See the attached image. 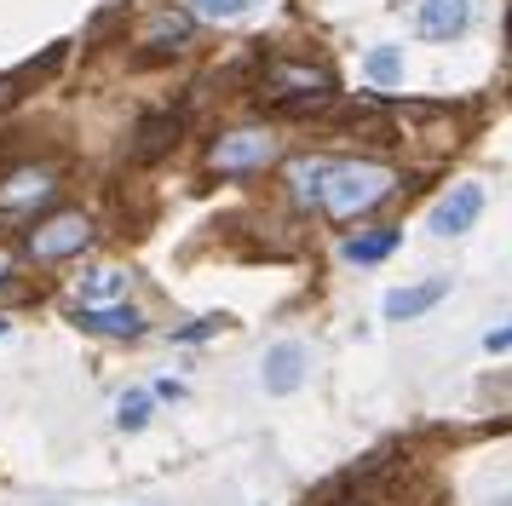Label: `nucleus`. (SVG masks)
Listing matches in <instances>:
<instances>
[{"label":"nucleus","instance_id":"18","mask_svg":"<svg viewBox=\"0 0 512 506\" xmlns=\"http://www.w3.org/2000/svg\"><path fill=\"white\" fill-rule=\"evenodd\" d=\"M144 420H150V391H127L116 409V426L121 432H144Z\"/></svg>","mask_w":512,"mask_h":506},{"label":"nucleus","instance_id":"21","mask_svg":"<svg viewBox=\"0 0 512 506\" xmlns=\"http://www.w3.org/2000/svg\"><path fill=\"white\" fill-rule=\"evenodd\" d=\"M6 276H12V253L0 248V282H6Z\"/></svg>","mask_w":512,"mask_h":506},{"label":"nucleus","instance_id":"6","mask_svg":"<svg viewBox=\"0 0 512 506\" xmlns=\"http://www.w3.org/2000/svg\"><path fill=\"white\" fill-rule=\"evenodd\" d=\"M478 213H484V190H478V184H455V190L432 207V230H438V236H466V230L478 225Z\"/></svg>","mask_w":512,"mask_h":506},{"label":"nucleus","instance_id":"5","mask_svg":"<svg viewBox=\"0 0 512 506\" xmlns=\"http://www.w3.org/2000/svg\"><path fill=\"white\" fill-rule=\"evenodd\" d=\"M277 156V138L271 133H225L219 144H213V167L219 173H254V167H265V161Z\"/></svg>","mask_w":512,"mask_h":506},{"label":"nucleus","instance_id":"10","mask_svg":"<svg viewBox=\"0 0 512 506\" xmlns=\"http://www.w3.org/2000/svg\"><path fill=\"white\" fill-rule=\"evenodd\" d=\"M443 294H449V276H432V282H420V288H392L380 311L392 322H409V317H420V311H432Z\"/></svg>","mask_w":512,"mask_h":506},{"label":"nucleus","instance_id":"19","mask_svg":"<svg viewBox=\"0 0 512 506\" xmlns=\"http://www.w3.org/2000/svg\"><path fill=\"white\" fill-rule=\"evenodd\" d=\"M225 322L231 317H202V322H190V328H179V334H173V340H208V334H219V328H225Z\"/></svg>","mask_w":512,"mask_h":506},{"label":"nucleus","instance_id":"3","mask_svg":"<svg viewBox=\"0 0 512 506\" xmlns=\"http://www.w3.org/2000/svg\"><path fill=\"white\" fill-rule=\"evenodd\" d=\"M52 196H58V173H52V167H18V173L0 179V213H12V219L47 207Z\"/></svg>","mask_w":512,"mask_h":506},{"label":"nucleus","instance_id":"4","mask_svg":"<svg viewBox=\"0 0 512 506\" xmlns=\"http://www.w3.org/2000/svg\"><path fill=\"white\" fill-rule=\"evenodd\" d=\"M87 242H93L87 213H58V219L29 230V253H35V259H70V253H81Z\"/></svg>","mask_w":512,"mask_h":506},{"label":"nucleus","instance_id":"14","mask_svg":"<svg viewBox=\"0 0 512 506\" xmlns=\"http://www.w3.org/2000/svg\"><path fill=\"white\" fill-rule=\"evenodd\" d=\"M397 242H403L397 230H369V236H346V248H340V253H346L351 265H374V259H386Z\"/></svg>","mask_w":512,"mask_h":506},{"label":"nucleus","instance_id":"16","mask_svg":"<svg viewBox=\"0 0 512 506\" xmlns=\"http://www.w3.org/2000/svg\"><path fill=\"white\" fill-rule=\"evenodd\" d=\"M81 299H87V305H116V299H127V276L121 271H93L87 282H81Z\"/></svg>","mask_w":512,"mask_h":506},{"label":"nucleus","instance_id":"13","mask_svg":"<svg viewBox=\"0 0 512 506\" xmlns=\"http://www.w3.org/2000/svg\"><path fill=\"white\" fill-rule=\"evenodd\" d=\"M190 29H196V18H190V12H173V6H167V12H156V23H150L144 46H150V52H179V46L190 41Z\"/></svg>","mask_w":512,"mask_h":506},{"label":"nucleus","instance_id":"15","mask_svg":"<svg viewBox=\"0 0 512 506\" xmlns=\"http://www.w3.org/2000/svg\"><path fill=\"white\" fill-rule=\"evenodd\" d=\"M259 0H190L185 12L190 18H202V23H236V18H248Z\"/></svg>","mask_w":512,"mask_h":506},{"label":"nucleus","instance_id":"22","mask_svg":"<svg viewBox=\"0 0 512 506\" xmlns=\"http://www.w3.org/2000/svg\"><path fill=\"white\" fill-rule=\"evenodd\" d=\"M507 46H512V18H507Z\"/></svg>","mask_w":512,"mask_h":506},{"label":"nucleus","instance_id":"8","mask_svg":"<svg viewBox=\"0 0 512 506\" xmlns=\"http://www.w3.org/2000/svg\"><path fill=\"white\" fill-rule=\"evenodd\" d=\"M300 380H305V345L300 340H277L271 351H265V391L288 397V391H300Z\"/></svg>","mask_w":512,"mask_h":506},{"label":"nucleus","instance_id":"20","mask_svg":"<svg viewBox=\"0 0 512 506\" xmlns=\"http://www.w3.org/2000/svg\"><path fill=\"white\" fill-rule=\"evenodd\" d=\"M484 345H489V351H512V322H507V328H495V334H484Z\"/></svg>","mask_w":512,"mask_h":506},{"label":"nucleus","instance_id":"2","mask_svg":"<svg viewBox=\"0 0 512 506\" xmlns=\"http://www.w3.org/2000/svg\"><path fill=\"white\" fill-rule=\"evenodd\" d=\"M334 98V75L323 64H271L265 81H259V104H271L282 115H305V110H323Z\"/></svg>","mask_w":512,"mask_h":506},{"label":"nucleus","instance_id":"9","mask_svg":"<svg viewBox=\"0 0 512 506\" xmlns=\"http://www.w3.org/2000/svg\"><path fill=\"white\" fill-rule=\"evenodd\" d=\"M472 23V0H420V35L426 41H449Z\"/></svg>","mask_w":512,"mask_h":506},{"label":"nucleus","instance_id":"1","mask_svg":"<svg viewBox=\"0 0 512 506\" xmlns=\"http://www.w3.org/2000/svg\"><path fill=\"white\" fill-rule=\"evenodd\" d=\"M294 202L300 207H323L328 219H357L380 207L397 190V173L386 161H328V156H305L294 161Z\"/></svg>","mask_w":512,"mask_h":506},{"label":"nucleus","instance_id":"17","mask_svg":"<svg viewBox=\"0 0 512 506\" xmlns=\"http://www.w3.org/2000/svg\"><path fill=\"white\" fill-rule=\"evenodd\" d=\"M369 81H380V87H392L397 75H403V52H397V46H374L369 52Z\"/></svg>","mask_w":512,"mask_h":506},{"label":"nucleus","instance_id":"12","mask_svg":"<svg viewBox=\"0 0 512 506\" xmlns=\"http://www.w3.org/2000/svg\"><path fill=\"white\" fill-rule=\"evenodd\" d=\"M58 64H64V41H58V46H47L41 58H29V64H18V69H12V75L0 81V104H12V98H18V87H35V81H47V75H52Z\"/></svg>","mask_w":512,"mask_h":506},{"label":"nucleus","instance_id":"7","mask_svg":"<svg viewBox=\"0 0 512 506\" xmlns=\"http://www.w3.org/2000/svg\"><path fill=\"white\" fill-rule=\"evenodd\" d=\"M75 322H81L87 334H110V340H139L144 334V317L133 305H81Z\"/></svg>","mask_w":512,"mask_h":506},{"label":"nucleus","instance_id":"11","mask_svg":"<svg viewBox=\"0 0 512 506\" xmlns=\"http://www.w3.org/2000/svg\"><path fill=\"white\" fill-rule=\"evenodd\" d=\"M179 127H185V115H150V121L139 127L133 161H156V156H167V150L179 144Z\"/></svg>","mask_w":512,"mask_h":506}]
</instances>
